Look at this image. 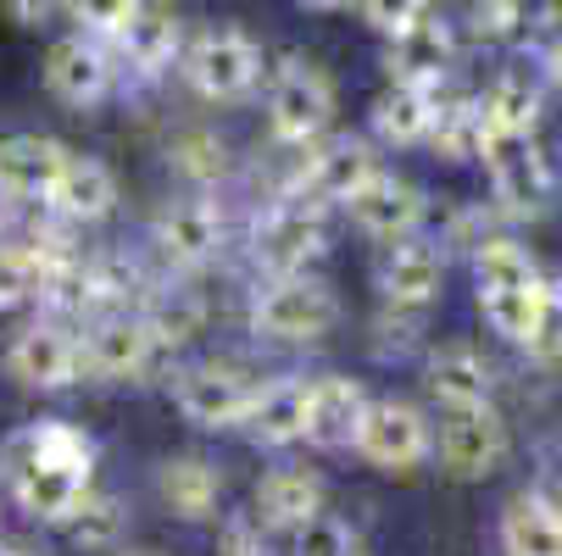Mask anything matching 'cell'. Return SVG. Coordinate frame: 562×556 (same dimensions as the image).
<instances>
[{
    "mask_svg": "<svg viewBox=\"0 0 562 556\" xmlns=\"http://www.w3.org/2000/svg\"><path fill=\"white\" fill-rule=\"evenodd\" d=\"M335 117V90L312 61H284L268 84V128L284 145H312Z\"/></svg>",
    "mask_w": 562,
    "mask_h": 556,
    "instance_id": "5",
    "label": "cell"
},
{
    "mask_svg": "<svg viewBox=\"0 0 562 556\" xmlns=\"http://www.w3.org/2000/svg\"><path fill=\"white\" fill-rule=\"evenodd\" d=\"M0 485L7 496L40 518L61 523L78 501L95 490V440L72 423H29L0 445Z\"/></svg>",
    "mask_w": 562,
    "mask_h": 556,
    "instance_id": "1",
    "label": "cell"
},
{
    "mask_svg": "<svg viewBox=\"0 0 562 556\" xmlns=\"http://www.w3.org/2000/svg\"><path fill=\"white\" fill-rule=\"evenodd\" d=\"M362 412H368V395L357 378H317L306 389V434L301 440L317 451H340L357 440Z\"/></svg>",
    "mask_w": 562,
    "mask_h": 556,
    "instance_id": "19",
    "label": "cell"
},
{
    "mask_svg": "<svg viewBox=\"0 0 562 556\" xmlns=\"http://www.w3.org/2000/svg\"><path fill=\"white\" fill-rule=\"evenodd\" d=\"M362 7V18H368V29H379V34H401V29H413L424 12H429V0H357Z\"/></svg>",
    "mask_w": 562,
    "mask_h": 556,
    "instance_id": "37",
    "label": "cell"
},
{
    "mask_svg": "<svg viewBox=\"0 0 562 556\" xmlns=\"http://www.w3.org/2000/svg\"><path fill=\"white\" fill-rule=\"evenodd\" d=\"M61 162H67V145L40 134H7L0 139V201H45Z\"/></svg>",
    "mask_w": 562,
    "mask_h": 556,
    "instance_id": "17",
    "label": "cell"
},
{
    "mask_svg": "<svg viewBox=\"0 0 562 556\" xmlns=\"http://www.w3.org/2000/svg\"><path fill=\"white\" fill-rule=\"evenodd\" d=\"M306 378H273V384H257V395H251V407H246V434L257 440V445H268V451H279V445H295L301 434H306Z\"/></svg>",
    "mask_w": 562,
    "mask_h": 556,
    "instance_id": "21",
    "label": "cell"
},
{
    "mask_svg": "<svg viewBox=\"0 0 562 556\" xmlns=\"http://www.w3.org/2000/svg\"><path fill=\"white\" fill-rule=\"evenodd\" d=\"M317 512H324V485H317V473L306 467H279L257 485V518L268 529H306Z\"/></svg>",
    "mask_w": 562,
    "mask_h": 556,
    "instance_id": "24",
    "label": "cell"
},
{
    "mask_svg": "<svg viewBox=\"0 0 562 556\" xmlns=\"http://www.w3.org/2000/svg\"><path fill=\"white\" fill-rule=\"evenodd\" d=\"M173 168H179L184 179H195V184H212V179L223 173V145H217L212 134H184V139L173 145Z\"/></svg>",
    "mask_w": 562,
    "mask_h": 556,
    "instance_id": "36",
    "label": "cell"
},
{
    "mask_svg": "<svg viewBox=\"0 0 562 556\" xmlns=\"http://www.w3.org/2000/svg\"><path fill=\"white\" fill-rule=\"evenodd\" d=\"M179 39H184V29H179V12H173V7H139L134 23H128L112 45L123 50V61H128L139 78H156V72L173 67Z\"/></svg>",
    "mask_w": 562,
    "mask_h": 556,
    "instance_id": "23",
    "label": "cell"
},
{
    "mask_svg": "<svg viewBox=\"0 0 562 556\" xmlns=\"http://www.w3.org/2000/svg\"><path fill=\"white\" fill-rule=\"evenodd\" d=\"M351 445H357L362 462H373L384 473H413L435 451V434H429L424 412L407 407V401H368Z\"/></svg>",
    "mask_w": 562,
    "mask_h": 556,
    "instance_id": "8",
    "label": "cell"
},
{
    "mask_svg": "<svg viewBox=\"0 0 562 556\" xmlns=\"http://www.w3.org/2000/svg\"><path fill=\"white\" fill-rule=\"evenodd\" d=\"M335 317H340V300L329 284H317L306 273L295 279H273L251 311V324L257 334L268 340H284V345H306V340H324L335 329Z\"/></svg>",
    "mask_w": 562,
    "mask_h": 556,
    "instance_id": "4",
    "label": "cell"
},
{
    "mask_svg": "<svg viewBox=\"0 0 562 556\" xmlns=\"http://www.w3.org/2000/svg\"><path fill=\"white\" fill-rule=\"evenodd\" d=\"M518 345H529V356H540V362H557L562 356V290L557 284L540 290V306L529 317V334Z\"/></svg>",
    "mask_w": 562,
    "mask_h": 556,
    "instance_id": "34",
    "label": "cell"
},
{
    "mask_svg": "<svg viewBox=\"0 0 562 556\" xmlns=\"http://www.w3.org/2000/svg\"><path fill=\"white\" fill-rule=\"evenodd\" d=\"M7 12H12V23H23V29H45V23L61 12V0H7Z\"/></svg>",
    "mask_w": 562,
    "mask_h": 556,
    "instance_id": "40",
    "label": "cell"
},
{
    "mask_svg": "<svg viewBox=\"0 0 562 556\" xmlns=\"http://www.w3.org/2000/svg\"><path fill=\"white\" fill-rule=\"evenodd\" d=\"M473 279H479V306H485V317L496 324V334L524 340L529 334V317L540 306V290H546L535 257L496 234V240H485V246L473 251Z\"/></svg>",
    "mask_w": 562,
    "mask_h": 556,
    "instance_id": "2",
    "label": "cell"
},
{
    "mask_svg": "<svg viewBox=\"0 0 562 556\" xmlns=\"http://www.w3.org/2000/svg\"><path fill=\"white\" fill-rule=\"evenodd\" d=\"M435 117V90H413V84H390L373 101V134L384 145H418L429 134Z\"/></svg>",
    "mask_w": 562,
    "mask_h": 556,
    "instance_id": "29",
    "label": "cell"
},
{
    "mask_svg": "<svg viewBox=\"0 0 562 556\" xmlns=\"http://www.w3.org/2000/svg\"><path fill=\"white\" fill-rule=\"evenodd\" d=\"M329 251V228H324V206L317 201H284L257 223V262L273 279H295L306 273L317 257Z\"/></svg>",
    "mask_w": 562,
    "mask_h": 556,
    "instance_id": "6",
    "label": "cell"
},
{
    "mask_svg": "<svg viewBox=\"0 0 562 556\" xmlns=\"http://www.w3.org/2000/svg\"><path fill=\"white\" fill-rule=\"evenodd\" d=\"M61 529H67V540H72L78 551L106 556V551H117V545H123L128 512H123V501H117V496H106V490H90L85 501H78V507L61 518Z\"/></svg>",
    "mask_w": 562,
    "mask_h": 556,
    "instance_id": "30",
    "label": "cell"
},
{
    "mask_svg": "<svg viewBox=\"0 0 562 556\" xmlns=\"http://www.w3.org/2000/svg\"><path fill=\"white\" fill-rule=\"evenodd\" d=\"M451 23L446 18H435V12H424L413 29H401L395 39H390V56H384V67H390V84H413V90H440V78H446V67H451Z\"/></svg>",
    "mask_w": 562,
    "mask_h": 556,
    "instance_id": "14",
    "label": "cell"
},
{
    "mask_svg": "<svg viewBox=\"0 0 562 556\" xmlns=\"http://www.w3.org/2000/svg\"><path fill=\"white\" fill-rule=\"evenodd\" d=\"M346 556H362V545H357V551H346Z\"/></svg>",
    "mask_w": 562,
    "mask_h": 556,
    "instance_id": "45",
    "label": "cell"
},
{
    "mask_svg": "<svg viewBox=\"0 0 562 556\" xmlns=\"http://www.w3.org/2000/svg\"><path fill=\"white\" fill-rule=\"evenodd\" d=\"M540 67H546V78H551V84L562 90V29L546 39V50H540Z\"/></svg>",
    "mask_w": 562,
    "mask_h": 556,
    "instance_id": "41",
    "label": "cell"
},
{
    "mask_svg": "<svg viewBox=\"0 0 562 556\" xmlns=\"http://www.w3.org/2000/svg\"><path fill=\"white\" fill-rule=\"evenodd\" d=\"M45 295V268L29 246H7L0 240V311H12V306H29Z\"/></svg>",
    "mask_w": 562,
    "mask_h": 556,
    "instance_id": "32",
    "label": "cell"
},
{
    "mask_svg": "<svg viewBox=\"0 0 562 556\" xmlns=\"http://www.w3.org/2000/svg\"><path fill=\"white\" fill-rule=\"evenodd\" d=\"M301 7H312V12H335V7H346V0H301Z\"/></svg>",
    "mask_w": 562,
    "mask_h": 556,
    "instance_id": "42",
    "label": "cell"
},
{
    "mask_svg": "<svg viewBox=\"0 0 562 556\" xmlns=\"http://www.w3.org/2000/svg\"><path fill=\"white\" fill-rule=\"evenodd\" d=\"M184 78L206 95V101H239L257 90L262 78V50L239 34V29H206L190 56H184Z\"/></svg>",
    "mask_w": 562,
    "mask_h": 556,
    "instance_id": "7",
    "label": "cell"
},
{
    "mask_svg": "<svg viewBox=\"0 0 562 556\" xmlns=\"http://www.w3.org/2000/svg\"><path fill=\"white\" fill-rule=\"evenodd\" d=\"M435 451L451 479H491L513 451V434L496 407H462V412H446Z\"/></svg>",
    "mask_w": 562,
    "mask_h": 556,
    "instance_id": "9",
    "label": "cell"
},
{
    "mask_svg": "<svg viewBox=\"0 0 562 556\" xmlns=\"http://www.w3.org/2000/svg\"><path fill=\"white\" fill-rule=\"evenodd\" d=\"M45 84L67 106H95L112 90V56L101 50V39H85V34L56 39L45 56Z\"/></svg>",
    "mask_w": 562,
    "mask_h": 556,
    "instance_id": "15",
    "label": "cell"
},
{
    "mask_svg": "<svg viewBox=\"0 0 562 556\" xmlns=\"http://www.w3.org/2000/svg\"><path fill=\"white\" fill-rule=\"evenodd\" d=\"M446 162H473L485 150V106L473 95H457V101H435V117H429V134H424Z\"/></svg>",
    "mask_w": 562,
    "mask_h": 556,
    "instance_id": "28",
    "label": "cell"
},
{
    "mask_svg": "<svg viewBox=\"0 0 562 556\" xmlns=\"http://www.w3.org/2000/svg\"><path fill=\"white\" fill-rule=\"evenodd\" d=\"M513 12H518V34L529 39L562 29V0H513Z\"/></svg>",
    "mask_w": 562,
    "mask_h": 556,
    "instance_id": "39",
    "label": "cell"
},
{
    "mask_svg": "<svg viewBox=\"0 0 562 556\" xmlns=\"http://www.w3.org/2000/svg\"><path fill=\"white\" fill-rule=\"evenodd\" d=\"M485 168H491V184H496V201L507 217H546L551 201H557V173L540 156L535 134L518 139V134H485Z\"/></svg>",
    "mask_w": 562,
    "mask_h": 556,
    "instance_id": "3",
    "label": "cell"
},
{
    "mask_svg": "<svg viewBox=\"0 0 562 556\" xmlns=\"http://www.w3.org/2000/svg\"><path fill=\"white\" fill-rule=\"evenodd\" d=\"M156 246L173 268H201L217 257L223 246V217L212 201H173L162 217H156Z\"/></svg>",
    "mask_w": 562,
    "mask_h": 556,
    "instance_id": "20",
    "label": "cell"
},
{
    "mask_svg": "<svg viewBox=\"0 0 562 556\" xmlns=\"http://www.w3.org/2000/svg\"><path fill=\"white\" fill-rule=\"evenodd\" d=\"M117 556H156V551H117Z\"/></svg>",
    "mask_w": 562,
    "mask_h": 556,
    "instance_id": "44",
    "label": "cell"
},
{
    "mask_svg": "<svg viewBox=\"0 0 562 556\" xmlns=\"http://www.w3.org/2000/svg\"><path fill=\"white\" fill-rule=\"evenodd\" d=\"M507 556H562V507L546 496H513L502 512Z\"/></svg>",
    "mask_w": 562,
    "mask_h": 556,
    "instance_id": "25",
    "label": "cell"
},
{
    "mask_svg": "<svg viewBox=\"0 0 562 556\" xmlns=\"http://www.w3.org/2000/svg\"><path fill=\"white\" fill-rule=\"evenodd\" d=\"M156 334L145 329V317H101V324L78 340V362L95 378H139L156 362Z\"/></svg>",
    "mask_w": 562,
    "mask_h": 556,
    "instance_id": "13",
    "label": "cell"
},
{
    "mask_svg": "<svg viewBox=\"0 0 562 556\" xmlns=\"http://www.w3.org/2000/svg\"><path fill=\"white\" fill-rule=\"evenodd\" d=\"M379 173V156H373V145L368 139H329L324 150H312L306 156V168H301V190L312 195V201H351L368 179Z\"/></svg>",
    "mask_w": 562,
    "mask_h": 556,
    "instance_id": "16",
    "label": "cell"
},
{
    "mask_svg": "<svg viewBox=\"0 0 562 556\" xmlns=\"http://www.w3.org/2000/svg\"><path fill=\"white\" fill-rule=\"evenodd\" d=\"M0 556H34L29 545H0Z\"/></svg>",
    "mask_w": 562,
    "mask_h": 556,
    "instance_id": "43",
    "label": "cell"
},
{
    "mask_svg": "<svg viewBox=\"0 0 562 556\" xmlns=\"http://www.w3.org/2000/svg\"><path fill=\"white\" fill-rule=\"evenodd\" d=\"M45 206L61 217V223H101L112 206H117V179L106 162H95V156H72L67 150V162L45 195Z\"/></svg>",
    "mask_w": 562,
    "mask_h": 556,
    "instance_id": "18",
    "label": "cell"
},
{
    "mask_svg": "<svg viewBox=\"0 0 562 556\" xmlns=\"http://www.w3.org/2000/svg\"><path fill=\"white\" fill-rule=\"evenodd\" d=\"M351 223L368 234V240H413V228L424 223V190L413 179H395V173H373L351 201H346Z\"/></svg>",
    "mask_w": 562,
    "mask_h": 556,
    "instance_id": "10",
    "label": "cell"
},
{
    "mask_svg": "<svg viewBox=\"0 0 562 556\" xmlns=\"http://www.w3.org/2000/svg\"><path fill=\"white\" fill-rule=\"evenodd\" d=\"M468 29H473V39H507V34H518L513 0H468Z\"/></svg>",
    "mask_w": 562,
    "mask_h": 556,
    "instance_id": "38",
    "label": "cell"
},
{
    "mask_svg": "<svg viewBox=\"0 0 562 556\" xmlns=\"http://www.w3.org/2000/svg\"><path fill=\"white\" fill-rule=\"evenodd\" d=\"M491 367L485 356H473V351H440L429 356V395L446 407V412H462V407H491Z\"/></svg>",
    "mask_w": 562,
    "mask_h": 556,
    "instance_id": "27",
    "label": "cell"
},
{
    "mask_svg": "<svg viewBox=\"0 0 562 556\" xmlns=\"http://www.w3.org/2000/svg\"><path fill=\"white\" fill-rule=\"evenodd\" d=\"M217 551H223V556H273L268 523H262L257 512H228L223 529H217Z\"/></svg>",
    "mask_w": 562,
    "mask_h": 556,
    "instance_id": "35",
    "label": "cell"
},
{
    "mask_svg": "<svg viewBox=\"0 0 562 556\" xmlns=\"http://www.w3.org/2000/svg\"><path fill=\"white\" fill-rule=\"evenodd\" d=\"M162 501L184 518V523H206L217 518V501H223V479H217V467L206 456H173L162 462Z\"/></svg>",
    "mask_w": 562,
    "mask_h": 556,
    "instance_id": "26",
    "label": "cell"
},
{
    "mask_svg": "<svg viewBox=\"0 0 562 556\" xmlns=\"http://www.w3.org/2000/svg\"><path fill=\"white\" fill-rule=\"evenodd\" d=\"M251 395H257V384L239 373V367L206 362V367H190V373L179 378V412H184L195 429H234L239 418H246Z\"/></svg>",
    "mask_w": 562,
    "mask_h": 556,
    "instance_id": "12",
    "label": "cell"
},
{
    "mask_svg": "<svg viewBox=\"0 0 562 556\" xmlns=\"http://www.w3.org/2000/svg\"><path fill=\"white\" fill-rule=\"evenodd\" d=\"M7 367L29 389H67L78 373H85V362H78V334L67 324H29L12 340Z\"/></svg>",
    "mask_w": 562,
    "mask_h": 556,
    "instance_id": "11",
    "label": "cell"
},
{
    "mask_svg": "<svg viewBox=\"0 0 562 556\" xmlns=\"http://www.w3.org/2000/svg\"><path fill=\"white\" fill-rule=\"evenodd\" d=\"M440 273H446V262L424 240H395L379 257V290L390 306H429L440 295Z\"/></svg>",
    "mask_w": 562,
    "mask_h": 556,
    "instance_id": "22",
    "label": "cell"
},
{
    "mask_svg": "<svg viewBox=\"0 0 562 556\" xmlns=\"http://www.w3.org/2000/svg\"><path fill=\"white\" fill-rule=\"evenodd\" d=\"M479 106H485V134H518V139H529L535 123H540V90L529 84L524 72H502Z\"/></svg>",
    "mask_w": 562,
    "mask_h": 556,
    "instance_id": "31",
    "label": "cell"
},
{
    "mask_svg": "<svg viewBox=\"0 0 562 556\" xmlns=\"http://www.w3.org/2000/svg\"><path fill=\"white\" fill-rule=\"evenodd\" d=\"M145 0H61V12L85 29V39H117Z\"/></svg>",
    "mask_w": 562,
    "mask_h": 556,
    "instance_id": "33",
    "label": "cell"
}]
</instances>
